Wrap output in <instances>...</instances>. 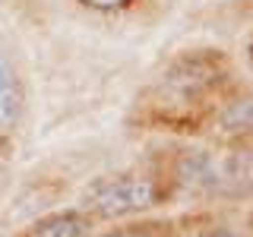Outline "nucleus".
I'll list each match as a JSON object with an SVG mask.
<instances>
[{"label":"nucleus","mask_w":253,"mask_h":237,"mask_svg":"<svg viewBox=\"0 0 253 237\" xmlns=\"http://www.w3.org/2000/svg\"><path fill=\"white\" fill-rule=\"evenodd\" d=\"M158 202V184L146 174H108L85 193V212L98 218H124L152 209Z\"/></svg>","instance_id":"obj_1"},{"label":"nucleus","mask_w":253,"mask_h":237,"mask_svg":"<svg viewBox=\"0 0 253 237\" xmlns=\"http://www.w3.org/2000/svg\"><path fill=\"white\" fill-rule=\"evenodd\" d=\"M22 111H26V92L19 70L0 47V133H13L22 120Z\"/></svg>","instance_id":"obj_2"},{"label":"nucleus","mask_w":253,"mask_h":237,"mask_svg":"<svg viewBox=\"0 0 253 237\" xmlns=\"http://www.w3.org/2000/svg\"><path fill=\"white\" fill-rule=\"evenodd\" d=\"M92 234V215L89 212H51L38 218L22 237H89Z\"/></svg>","instance_id":"obj_3"},{"label":"nucleus","mask_w":253,"mask_h":237,"mask_svg":"<svg viewBox=\"0 0 253 237\" xmlns=\"http://www.w3.org/2000/svg\"><path fill=\"white\" fill-rule=\"evenodd\" d=\"M85 6H95V10H121V6H130L133 0H83Z\"/></svg>","instance_id":"obj_5"},{"label":"nucleus","mask_w":253,"mask_h":237,"mask_svg":"<svg viewBox=\"0 0 253 237\" xmlns=\"http://www.w3.org/2000/svg\"><path fill=\"white\" fill-rule=\"evenodd\" d=\"M237 168H241L237 174H241L244 180H250V184H253V149H250V152L241 158V161H237Z\"/></svg>","instance_id":"obj_7"},{"label":"nucleus","mask_w":253,"mask_h":237,"mask_svg":"<svg viewBox=\"0 0 253 237\" xmlns=\"http://www.w3.org/2000/svg\"><path fill=\"white\" fill-rule=\"evenodd\" d=\"M218 130L231 139H253V98H241L218 114Z\"/></svg>","instance_id":"obj_4"},{"label":"nucleus","mask_w":253,"mask_h":237,"mask_svg":"<svg viewBox=\"0 0 253 237\" xmlns=\"http://www.w3.org/2000/svg\"><path fill=\"white\" fill-rule=\"evenodd\" d=\"M250 67H253V41H250Z\"/></svg>","instance_id":"obj_9"},{"label":"nucleus","mask_w":253,"mask_h":237,"mask_svg":"<svg viewBox=\"0 0 253 237\" xmlns=\"http://www.w3.org/2000/svg\"><path fill=\"white\" fill-rule=\"evenodd\" d=\"M203 237H241V234L231 231V228H212V231H206Z\"/></svg>","instance_id":"obj_8"},{"label":"nucleus","mask_w":253,"mask_h":237,"mask_svg":"<svg viewBox=\"0 0 253 237\" xmlns=\"http://www.w3.org/2000/svg\"><path fill=\"white\" fill-rule=\"evenodd\" d=\"M98 237H155L142 228H117V231H108V234H98Z\"/></svg>","instance_id":"obj_6"}]
</instances>
